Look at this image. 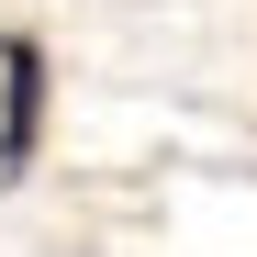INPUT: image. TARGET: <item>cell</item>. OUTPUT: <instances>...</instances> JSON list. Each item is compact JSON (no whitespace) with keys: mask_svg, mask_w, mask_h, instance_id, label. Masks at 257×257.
<instances>
[{"mask_svg":"<svg viewBox=\"0 0 257 257\" xmlns=\"http://www.w3.org/2000/svg\"><path fill=\"white\" fill-rule=\"evenodd\" d=\"M34 135H45V45L0 34V190L34 168Z\"/></svg>","mask_w":257,"mask_h":257,"instance_id":"cell-1","label":"cell"}]
</instances>
